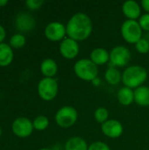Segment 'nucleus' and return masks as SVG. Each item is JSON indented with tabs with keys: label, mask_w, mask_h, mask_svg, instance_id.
Masks as SVG:
<instances>
[{
	"label": "nucleus",
	"mask_w": 149,
	"mask_h": 150,
	"mask_svg": "<svg viewBox=\"0 0 149 150\" xmlns=\"http://www.w3.org/2000/svg\"><path fill=\"white\" fill-rule=\"evenodd\" d=\"M14 58L12 47L7 43L0 44V67H7L11 64Z\"/></svg>",
	"instance_id": "17"
},
{
	"label": "nucleus",
	"mask_w": 149,
	"mask_h": 150,
	"mask_svg": "<svg viewBox=\"0 0 149 150\" xmlns=\"http://www.w3.org/2000/svg\"><path fill=\"white\" fill-rule=\"evenodd\" d=\"M59 51L61 55L67 60H73L77 57L80 52V47L78 41L66 37L61 41Z\"/></svg>",
	"instance_id": "10"
},
{
	"label": "nucleus",
	"mask_w": 149,
	"mask_h": 150,
	"mask_svg": "<svg viewBox=\"0 0 149 150\" xmlns=\"http://www.w3.org/2000/svg\"><path fill=\"white\" fill-rule=\"evenodd\" d=\"M46 38L53 42L61 41L67 36L66 25L59 21H53L47 24L44 29Z\"/></svg>",
	"instance_id": "8"
},
{
	"label": "nucleus",
	"mask_w": 149,
	"mask_h": 150,
	"mask_svg": "<svg viewBox=\"0 0 149 150\" xmlns=\"http://www.w3.org/2000/svg\"><path fill=\"white\" fill-rule=\"evenodd\" d=\"M39 150H54L53 149H49V148H43V149H40Z\"/></svg>",
	"instance_id": "32"
},
{
	"label": "nucleus",
	"mask_w": 149,
	"mask_h": 150,
	"mask_svg": "<svg viewBox=\"0 0 149 150\" xmlns=\"http://www.w3.org/2000/svg\"><path fill=\"white\" fill-rule=\"evenodd\" d=\"M74 72L76 76L86 82H93L98 76V66H97L90 58H83L74 64Z\"/></svg>",
	"instance_id": "3"
},
{
	"label": "nucleus",
	"mask_w": 149,
	"mask_h": 150,
	"mask_svg": "<svg viewBox=\"0 0 149 150\" xmlns=\"http://www.w3.org/2000/svg\"><path fill=\"white\" fill-rule=\"evenodd\" d=\"M103 134L110 139H117L123 134L124 127L120 121L114 119H109L101 125Z\"/></svg>",
	"instance_id": "11"
},
{
	"label": "nucleus",
	"mask_w": 149,
	"mask_h": 150,
	"mask_svg": "<svg viewBox=\"0 0 149 150\" xmlns=\"http://www.w3.org/2000/svg\"><path fill=\"white\" fill-rule=\"evenodd\" d=\"M105 79L111 85H118L122 82V73L118 68L111 66L105 72Z\"/></svg>",
	"instance_id": "20"
},
{
	"label": "nucleus",
	"mask_w": 149,
	"mask_h": 150,
	"mask_svg": "<svg viewBox=\"0 0 149 150\" xmlns=\"http://www.w3.org/2000/svg\"><path fill=\"white\" fill-rule=\"evenodd\" d=\"M43 4H44V2L42 0H27L25 3V6L29 10H32V11H35V10L40 9Z\"/></svg>",
	"instance_id": "27"
},
{
	"label": "nucleus",
	"mask_w": 149,
	"mask_h": 150,
	"mask_svg": "<svg viewBox=\"0 0 149 150\" xmlns=\"http://www.w3.org/2000/svg\"><path fill=\"white\" fill-rule=\"evenodd\" d=\"M94 119L101 125L109 120V111L105 107H98L94 112Z\"/></svg>",
	"instance_id": "23"
},
{
	"label": "nucleus",
	"mask_w": 149,
	"mask_h": 150,
	"mask_svg": "<svg viewBox=\"0 0 149 150\" xmlns=\"http://www.w3.org/2000/svg\"><path fill=\"white\" fill-rule=\"evenodd\" d=\"M1 135H2V128L0 127V137H1Z\"/></svg>",
	"instance_id": "33"
},
{
	"label": "nucleus",
	"mask_w": 149,
	"mask_h": 150,
	"mask_svg": "<svg viewBox=\"0 0 149 150\" xmlns=\"http://www.w3.org/2000/svg\"><path fill=\"white\" fill-rule=\"evenodd\" d=\"M88 150H111V148L105 142L97 141L92 142L90 145H89Z\"/></svg>",
	"instance_id": "25"
},
{
	"label": "nucleus",
	"mask_w": 149,
	"mask_h": 150,
	"mask_svg": "<svg viewBox=\"0 0 149 150\" xmlns=\"http://www.w3.org/2000/svg\"><path fill=\"white\" fill-rule=\"evenodd\" d=\"M5 37H6V31L4 27L2 25H0V44L4 42Z\"/></svg>",
	"instance_id": "29"
},
{
	"label": "nucleus",
	"mask_w": 149,
	"mask_h": 150,
	"mask_svg": "<svg viewBox=\"0 0 149 150\" xmlns=\"http://www.w3.org/2000/svg\"><path fill=\"white\" fill-rule=\"evenodd\" d=\"M134 102L142 107L149 106V87L142 85L134 90Z\"/></svg>",
	"instance_id": "18"
},
{
	"label": "nucleus",
	"mask_w": 149,
	"mask_h": 150,
	"mask_svg": "<svg viewBox=\"0 0 149 150\" xmlns=\"http://www.w3.org/2000/svg\"><path fill=\"white\" fill-rule=\"evenodd\" d=\"M33 128L38 131H44L49 126V120L47 116L40 115L32 120Z\"/></svg>",
	"instance_id": "21"
},
{
	"label": "nucleus",
	"mask_w": 149,
	"mask_h": 150,
	"mask_svg": "<svg viewBox=\"0 0 149 150\" xmlns=\"http://www.w3.org/2000/svg\"><path fill=\"white\" fill-rule=\"evenodd\" d=\"M40 69L41 74L45 77L54 78V76L58 72V65L54 59L47 58L41 62Z\"/></svg>",
	"instance_id": "15"
},
{
	"label": "nucleus",
	"mask_w": 149,
	"mask_h": 150,
	"mask_svg": "<svg viewBox=\"0 0 149 150\" xmlns=\"http://www.w3.org/2000/svg\"><path fill=\"white\" fill-rule=\"evenodd\" d=\"M59 91V86L56 79L44 77L40 80L37 85V91L40 98L44 101H52L54 100Z\"/></svg>",
	"instance_id": "6"
},
{
	"label": "nucleus",
	"mask_w": 149,
	"mask_h": 150,
	"mask_svg": "<svg viewBox=\"0 0 149 150\" xmlns=\"http://www.w3.org/2000/svg\"><path fill=\"white\" fill-rule=\"evenodd\" d=\"M67 37L76 41L87 40L92 33L93 24L90 16L84 12H76L71 16L66 25Z\"/></svg>",
	"instance_id": "1"
},
{
	"label": "nucleus",
	"mask_w": 149,
	"mask_h": 150,
	"mask_svg": "<svg viewBox=\"0 0 149 150\" xmlns=\"http://www.w3.org/2000/svg\"><path fill=\"white\" fill-rule=\"evenodd\" d=\"M138 22L143 31L149 33V13H144L138 19Z\"/></svg>",
	"instance_id": "26"
},
{
	"label": "nucleus",
	"mask_w": 149,
	"mask_h": 150,
	"mask_svg": "<svg viewBox=\"0 0 149 150\" xmlns=\"http://www.w3.org/2000/svg\"><path fill=\"white\" fill-rule=\"evenodd\" d=\"M141 6L146 13H149V0H142L141 2Z\"/></svg>",
	"instance_id": "28"
},
{
	"label": "nucleus",
	"mask_w": 149,
	"mask_h": 150,
	"mask_svg": "<svg viewBox=\"0 0 149 150\" xmlns=\"http://www.w3.org/2000/svg\"><path fill=\"white\" fill-rule=\"evenodd\" d=\"M142 32L138 20H125L120 27L122 38L129 44H135L142 38Z\"/></svg>",
	"instance_id": "5"
},
{
	"label": "nucleus",
	"mask_w": 149,
	"mask_h": 150,
	"mask_svg": "<svg viewBox=\"0 0 149 150\" xmlns=\"http://www.w3.org/2000/svg\"><path fill=\"white\" fill-rule=\"evenodd\" d=\"M90 59L97 66H103L110 62V52L104 47H96L90 52Z\"/></svg>",
	"instance_id": "14"
},
{
	"label": "nucleus",
	"mask_w": 149,
	"mask_h": 150,
	"mask_svg": "<svg viewBox=\"0 0 149 150\" xmlns=\"http://www.w3.org/2000/svg\"><path fill=\"white\" fill-rule=\"evenodd\" d=\"M132 54L126 46H116L110 51V63L112 67L124 68L128 65L131 61Z\"/></svg>",
	"instance_id": "7"
},
{
	"label": "nucleus",
	"mask_w": 149,
	"mask_h": 150,
	"mask_svg": "<svg viewBox=\"0 0 149 150\" xmlns=\"http://www.w3.org/2000/svg\"><path fill=\"white\" fill-rule=\"evenodd\" d=\"M15 27L20 33H28L36 25L35 18L27 12H19L15 18Z\"/></svg>",
	"instance_id": "12"
},
{
	"label": "nucleus",
	"mask_w": 149,
	"mask_h": 150,
	"mask_svg": "<svg viewBox=\"0 0 149 150\" xmlns=\"http://www.w3.org/2000/svg\"><path fill=\"white\" fill-rule=\"evenodd\" d=\"M78 119L76 109L71 105H64L61 107L54 115V120L58 127L67 129L73 127Z\"/></svg>",
	"instance_id": "4"
},
{
	"label": "nucleus",
	"mask_w": 149,
	"mask_h": 150,
	"mask_svg": "<svg viewBox=\"0 0 149 150\" xmlns=\"http://www.w3.org/2000/svg\"><path fill=\"white\" fill-rule=\"evenodd\" d=\"M148 76V70L140 65L128 66L122 73V83L124 86L135 90L143 85Z\"/></svg>",
	"instance_id": "2"
},
{
	"label": "nucleus",
	"mask_w": 149,
	"mask_h": 150,
	"mask_svg": "<svg viewBox=\"0 0 149 150\" xmlns=\"http://www.w3.org/2000/svg\"><path fill=\"white\" fill-rule=\"evenodd\" d=\"M11 130L16 136L19 138H26L32 134L34 128L31 120L25 117H18L13 120Z\"/></svg>",
	"instance_id": "9"
},
{
	"label": "nucleus",
	"mask_w": 149,
	"mask_h": 150,
	"mask_svg": "<svg viewBox=\"0 0 149 150\" xmlns=\"http://www.w3.org/2000/svg\"><path fill=\"white\" fill-rule=\"evenodd\" d=\"M134 46H135V49L140 54H145L149 52V40H148L147 38L142 37L140 40H138L134 44Z\"/></svg>",
	"instance_id": "24"
},
{
	"label": "nucleus",
	"mask_w": 149,
	"mask_h": 150,
	"mask_svg": "<svg viewBox=\"0 0 149 150\" xmlns=\"http://www.w3.org/2000/svg\"><path fill=\"white\" fill-rule=\"evenodd\" d=\"M122 12L126 19L137 20L142 15L141 4L134 0H127L122 4Z\"/></svg>",
	"instance_id": "13"
},
{
	"label": "nucleus",
	"mask_w": 149,
	"mask_h": 150,
	"mask_svg": "<svg viewBox=\"0 0 149 150\" xmlns=\"http://www.w3.org/2000/svg\"><path fill=\"white\" fill-rule=\"evenodd\" d=\"M64 150H88L87 142L79 136H73L67 140L64 145Z\"/></svg>",
	"instance_id": "19"
},
{
	"label": "nucleus",
	"mask_w": 149,
	"mask_h": 150,
	"mask_svg": "<svg viewBox=\"0 0 149 150\" xmlns=\"http://www.w3.org/2000/svg\"><path fill=\"white\" fill-rule=\"evenodd\" d=\"M92 83H94V85H99V83H100V79H98V77L97 78H96L93 82H92Z\"/></svg>",
	"instance_id": "31"
},
{
	"label": "nucleus",
	"mask_w": 149,
	"mask_h": 150,
	"mask_svg": "<svg viewBox=\"0 0 149 150\" xmlns=\"http://www.w3.org/2000/svg\"><path fill=\"white\" fill-rule=\"evenodd\" d=\"M117 98L121 105L129 106L134 102V90L123 86L119 90Z\"/></svg>",
	"instance_id": "16"
},
{
	"label": "nucleus",
	"mask_w": 149,
	"mask_h": 150,
	"mask_svg": "<svg viewBox=\"0 0 149 150\" xmlns=\"http://www.w3.org/2000/svg\"><path fill=\"white\" fill-rule=\"evenodd\" d=\"M26 42V39L25 37V35H23L22 33H15L13 34L11 39H10V43L9 45L12 47V48H21L25 45Z\"/></svg>",
	"instance_id": "22"
},
{
	"label": "nucleus",
	"mask_w": 149,
	"mask_h": 150,
	"mask_svg": "<svg viewBox=\"0 0 149 150\" xmlns=\"http://www.w3.org/2000/svg\"><path fill=\"white\" fill-rule=\"evenodd\" d=\"M8 4V0H0V8L5 6Z\"/></svg>",
	"instance_id": "30"
}]
</instances>
